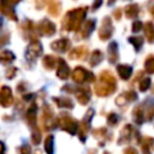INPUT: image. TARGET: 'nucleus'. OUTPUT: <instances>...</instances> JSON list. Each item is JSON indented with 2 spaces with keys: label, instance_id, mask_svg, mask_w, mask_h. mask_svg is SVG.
I'll use <instances>...</instances> for the list:
<instances>
[{
  "label": "nucleus",
  "instance_id": "20",
  "mask_svg": "<svg viewBox=\"0 0 154 154\" xmlns=\"http://www.w3.org/2000/svg\"><path fill=\"white\" fill-rule=\"evenodd\" d=\"M153 65H154V63H153V57H149V58L147 59L146 64H144L146 71L149 72V73H152V72H153Z\"/></svg>",
  "mask_w": 154,
  "mask_h": 154
},
{
  "label": "nucleus",
  "instance_id": "27",
  "mask_svg": "<svg viewBox=\"0 0 154 154\" xmlns=\"http://www.w3.org/2000/svg\"><path fill=\"white\" fill-rule=\"evenodd\" d=\"M101 2H102V0H95V1H94V7H93V8H94V10L97 8V7L101 5Z\"/></svg>",
  "mask_w": 154,
  "mask_h": 154
},
{
  "label": "nucleus",
  "instance_id": "26",
  "mask_svg": "<svg viewBox=\"0 0 154 154\" xmlns=\"http://www.w3.org/2000/svg\"><path fill=\"white\" fill-rule=\"evenodd\" d=\"M124 153H125V154H137V152H136L134 148H126Z\"/></svg>",
  "mask_w": 154,
  "mask_h": 154
},
{
  "label": "nucleus",
  "instance_id": "29",
  "mask_svg": "<svg viewBox=\"0 0 154 154\" xmlns=\"http://www.w3.org/2000/svg\"><path fill=\"white\" fill-rule=\"evenodd\" d=\"M113 2H114V0H108V4H109V5H112Z\"/></svg>",
  "mask_w": 154,
  "mask_h": 154
},
{
  "label": "nucleus",
  "instance_id": "5",
  "mask_svg": "<svg viewBox=\"0 0 154 154\" xmlns=\"http://www.w3.org/2000/svg\"><path fill=\"white\" fill-rule=\"evenodd\" d=\"M57 75H58V77H60L61 79H66L67 76H69V66L65 64V61H64L63 59H59Z\"/></svg>",
  "mask_w": 154,
  "mask_h": 154
},
{
  "label": "nucleus",
  "instance_id": "22",
  "mask_svg": "<svg viewBox=\"0 0 154 154\" xmlns=\"http://www.w3.org/2000/svg\"><path fill=\"white\" fill-rule=\"evenodd\" d=\"M43 61H45V65L48 66V69H52V67L54 66V61H55V60H54L53 57H46Z\"/></svg>",
  "mask_w": 154,
  "mask_h": 154
},
{
  "label": "nucleus",
  "instance_id": "15",
  "mask_svg": "<svg viewBox=\"0 0 154 154\" xmlns=\"http://www.w3.org/2000/svg\"><path fill=\"white\" fill-rule=\"evenodd\" d=\"M45 149L48 154H53V136H48L45 142Z\"/></svg>",
  "mask_w": 154,
  "mask_h": 154
},
{
  "label": "nucleus",
  "instance_id": "14",
  "mask_svg": "<svg viewBox=\"0 0 154 154\" xmlns=\"http://www.w3.org/2000/svg\"><path fill=\"white\" fill-rule=\"evenodd\" d=\"M55 102L60 107H69V108H72L73 107V103L69 99H55Z\"/></svg>",
  "mask_w": 154,
  "mask_h": 154
},
{
  "label": "nucleus",
  "instance_id": "9",
  "mask_svg": "<svg viewBox=\"0 0 154 154\" xmlns=\"http://www.w3.org/2000/svg\"><path fill=\"white\" fill-rule=\"evenodd\" d=\"M118 72H119V76L123 78V79H128L132 72L131 67L129 65H119L118 66Z\"/></svg>",
  "mask_w": 154,
  "mask_h": 154
},
{
  "label": "nucleus",
  "instance_id": "11",
  "mask_svg": "<svg viewBox=\"0 0 154 154\" xmlns=\"http://www.w3.org/2000/svg\"><path fill=\"white\" fill-rule=\"evenodd\" d=\"M13 59H14V55H13L11 52H8V51H5V52H2V53L0 54V61H1L2 64L10 63V61H12Z\"/></svg>",
  "mask_w": 154,
  "mask_h": 154
},
{
  "label": "nucleus",
  "instance_id": "17",
  "mask_svg": "<svg viewBox=\"0 0 154 154\" xmlns=\"http://www.w3.org/2000/svg\"><path fill=\"white\" fill-rule=\"evenodd\" d=\"M144 32H146V36L148 37V41L152 42L153 41V28H152V23H147L146 24Z\"/></svg>",
  "mask_w": 154,
  "mask_h": 154
},
{
  "label": "nucleus",
  "instance_id": "30",
  "mask_svg": "<svg viewBox=\"0 0 154 154\" xmlns=\"http://www.w3.org/2000/svg\"><path fill=\"white\" fill-rule=\"evenodd\" d=\"M147 154H148V153H147Z\"/></svg>",
  "mask_w": 154,
  "mask_h": 154
},
{
  "label": "nucleus",
  "instance_id": "2",
  "mask_svg": "<svg viewBox=\"0 0 154 154\" xmlns=\"http://www.w3.org/2000/svg\"><path fill=\"white\" fill-rule=\"evenodd\" d=\"M112 31H113V28H112V24H111V20L109 18H105L103 19V24L99 31V36L101 40H106L111 35H112Z\"/></svg>",
  "mask_w": 154,
  "mask_h": 154
},
{
  "label": "nucleus",
  "instance_id": "8",
  "mask_svg": "<svg viewBox=\"0 0 154 154\" xmlns=\"http://www.w3.org/2000/svg\"><path fill=\"white\" fill-rule=\"evenodd\" d=\"M41 31H42L43 34H46V35H53L54 31H55V26L53 25V23L45 20V22L41 24Z\"/></svg>",
  "mask_w": 154,
  "mask_h": 154
},
{
  "label": "nucleus",
  "instance_id": "23",
  "mask_svg": "<svg viewBox=\"0 0 154 154\" xmlns=\"http://www.w3.org/2000/svg\"><path fill=\"white\" fill-rule=\"evenodd\" d=\"M141 28H142V23L136 22V23H134V25H132V31H134V32H137Z\"/></svg>",
  "mask_w": 154,
  "mask_h": 154
},
{
  "label": "nucleus",
  "instance_id": "3",
  "mask_svg": "<svg viewBox=\"0 0 154 154\" xmlns=\"http://www.w3.org/2000/svg\"><path fill=\"white\" fill-rule=\"evenodd\" d=\"M0 103L2 106H8L12 103V94H11V89L8 87H2L1 91H0Z\"/></svg>",
  "mask_w": 154,
  "mask_h": 154
},
{
  "label": "nucleus",
  "instance_id": "28",
  "mask_svg": "<svg viewBox=\"0 0 154 154\" xmlns=\"http://www.w3.org/2000/svg\"><path fill=\"white\" fill-rule=\"evenodd\" d=\"M2 150H4V144L0 142V153H2Z\"/></svg>",
  "mask_w": 154,
  "mask_h": 154
},
{
  "label": "nucleus",
  "instance_id": "21",
  "mask_svg": "<svg viewBox=\"0 0 154 154\" xmlns=\"http://www.w3.org/2000/svg\"><path fill=\"white\" fill-rule=\"evenodd\" d=\"M149 85H150V79H149V78H146V79H143V81L140 83V89H141L142 91H144V90H147V89L149 88Z\"/></svg>",
  "mask_w": 154,
  "mask_h": 154
},
{
  "label": "nucleus",
  "instance_id": "6",
  "mask_svg": "<svg viewBox=\"0 0 154 154\" xmlns=\"http://www.w3.org/2000/svg\"><path fill=\"white\" fill-rule=\"evenodd\" d=\"M69 46H70V42H69V40H66V38H61V40H59V41H55V42H53V45H52V48H53L54 51L65 52V51L69 48Z\"/></svg>",
  "mask_w": 154,
  "mask_h": 154
},
{
  "label": "nucleus",
  "instance_id": "10",
  "mask_svg": "<svg viewBox=\"0 0 154 154\" xmlns=\"http://www.w3.org/2000/svg\"><path fill=\"white\" fill-rule=\"evenodd\" d=\"M89 90L88 89H82V90H79V91H77V99L79 100V102L81 103H85V102H88V100H89V93H88Z\"/></svg>",
  "mask_w": 154,
  "mask_h": 154
},
{
  "label": "nucleus",
  "instance_id": "25",
  "mask_svg": "<svg viewBox=\"0 0 154 154\" xmlns=\"http://www.w3.org/2000/svg\"><path fill=\"white\" fill-rule=\"evenodd\" d=\"M108 123L109 124H116L117 123V116L116 114H109V117H108Z\"/></svg>",
  "mask_w": 154,
  "mask_h": 154
},
{
  "label": "nucleus",
  "instance_id": "12",
  "mask_svg": "<svg viewBox=\"0 0 154 154\" xmlns=\"http://www.w3.org/2000/svg\"><path fill=\"white\" fill-rule=\"evenodd\" d=\"M137 12H138V7L136 5H129L125 8V14L128 17H134L137 14Z\"/></svg>",
  "mask_w": 154,
  "mask_h": 154
},
{
  "label": "nucleus",
  "instance_id": "7",
  "mask_svg": "<svg viewBox=\"0 0 154 154\" xmlns=\"http://www.w3.org/2000/svg\"><path fill=\"white\" fill-rule=\"evenodd\" d=\"M108 60L111 63H116L117 59H118V54H117V43L116 42H112L109 46H108V55H107Z\"/></svg>",
  "mask_w": 154,
  "mask_h": 154
},
{
  "label": "nucleus",
  "instance_id": "19",
  "mask_svg": "<svg viewBox=\"0 0 154 154\" xmlns=\"http://www.w3.org/2000/svg\"><path fill=\"white\" fill-rule=\"evenodd\" d=\"M93 29H94V20H89V22H87L85 25H84V31H83L84 36H85V35L88 36L89 32H90Z\"/></svg>",
  "mask_w": 154,
  "mask_h": 154
},
{
  "label": "nucleus",
  "instance_id": "1",
  "mask_svg": "<svg viewBox=\"0 0 154 154\" xmlns=\"http://www.w3.org/2000/svg\"><path fill=\"white\" fill-rule=\"evenodd\" d=\"M84 14H85V8H78V10H73V11L69 12V14H67V18H69L67 29L78 28V24L84 19Z\"/></svg>",
  "mask_w": 154,
  "mask_h": 154
},
{
  "label": "nucleus",
  "instance_id": "24",
  "mask_svg": "<svg viewBox=\"0 0 154 154\" xmlns=\"http://www.w3.org/2000/svg\"><path fill=\"white\" fill-rule=\"evenodd\" d=\"M20 154H30V147L29 146H23L20 149Z\"/></svg>",
  "mask_w": 154,
  "mask_h": 154
},
{
  "label": "nucleus",
  "instance_id": "18",
  "mask_svg": "<svg viewBox=\"0 0 154 154\" xmlns=\"http://www.w3.org/2000/svg\"><path fill=\"white\" fill-rule=\"evenodd\" d=\"M130 42H132L134 46H136V49H140L142 43H143V38L142 37H138V36H135V37H130L129 38Z\"/></svg>",
  "mask_w": 154,
  "mask_h": 154
},
{
  "label": "nucleus",
  "instance_id": "13",
  "mask_svg": "<svg viewBox=\"0 0 154 154\" xmlns=\"http://www.w3.org/2000/svg\"><path fill=\"white\" fill-rule=\"evenodd\" d=\"M101 59H102V54H101V52H100V51H95V52L91 54L90 64H91V65H96V64H99V63L101 61Z\"/></svg>",
  "mask_w": 154,
  "mask_h": 154
},
{
  "label": "nucleus",
  "instance_id": "4",
  "mask_svg": "<svg viewBox=\"0 0 154 154\" xmlns=\"http://www.w3.org/2000/svg\"><path fill=\"white\" fill-rule=\"evenodd\" d=\"M41 51H42V48H41V45L40 43H32V45H30L29 46V48H28V53H26V57H28V59H35L36 57H38L40 54H41Z\"/></svg>",
  "mask_w": 154,
  "mask_h": 154
},
{
  "label": "nucleus",
  "instance_id": "16",
  "mask_svg": "<svg viewBox=\"0 0 154 154\" xmlns=\"http://www.w3.org/2000/svg\"><path fill=\"white\" fill-rule=\"evenodd\" d=\"M82 52H84V48H83V47H78V48L73 49L72 53H70V58H71V59L82 58V57H84V53H82Z\"/></svg>",
  "mask_w": 154,
  "mask_h": 154
}]
</instances>
